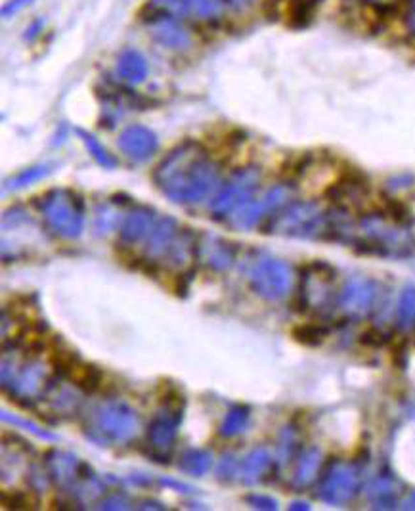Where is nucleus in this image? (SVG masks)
Segmentation results:
<instances>
[{"label": "nucleus", "instance_id": "nucleus-1", "mask_svg": "<svg viewBox=\"0 0 415 511\" xmlns=\"http://www.w3.org/2000/svg\"><path fill=\"white\" fill-rule=\"evenodd\" d=\"M163 192L176 201H198L211 192L218 181V168L201 146H182L173 151L155 175Z\"/></svg>", "mask_w": 415, "mask_h": 511}, {"label": "nucleus", "instance_id": "nucleus-2", "mask_svg": "<svg viewBox=\"0 0 415 511\" xmlns=\"http://www.w3.org/2000/svg\"><path fill=\"white\" fill-rule=\"evenodd\" d=\"M148 10L174 19L215 21L222 16L224 0H149Z\"/></svg>", "mask_w": 415, "mask_h": 511}, {"label": "nucleus", "instance_id": "nucleus-3", "mask_svg": "<svg viewBox=\"0 0 415 511\" xmlns=\"http://www.w3.org/2000/svg\"><path fill=\"white\" fill-rule=\"evenodd\" d=\"M178 21L180 19L168 18V16H151L149 18V33L161 46L174 48V50L186 48L192 43V38H190V33L180 26Z\"/></svg>", "mask_w": 415, "mask_h": 511}, {"label": "nucleus", "instance_id": "nucleus-4", "mask_svg": "<svg viewBox=\"0 0 415 511\" xmlns=\"http://www.w3.org/2000/svg\"><path fill=\"white\" fill-rule=\"evenodd\" d=\"M121 148L124 154H129L134 159H144V157L151 156L157 148V138L153 132H149L144 127H131L121 134Z\"/></svg>", "mask_w": 415, "mask_h": 511}, {"label": "nucleus", "instance_id": "nucleus-5", "mask_svg": "<svg viewBox=\"0 0 415 511\" xmlns=\"http://www.w3.org/2000/svg\"><path fill=\"white\" fill-rule=\"evenodd\" d=\"M119 75L131 82H142L148 75V62L138 50H124L117 63Z\"/></svg>", "mask_w": 415, "mask_h": 511}, {"label": "nucleus", "instance_id": "nucleus-6", "mask_svg": "<svg viewBox=\"0 0 415 511\" xmlns=\"http://www.w3.org/2000/svg\"><path fill=\"white\" fill-rule=\"evenodd\" d=\"M81 134H82V138H85V142H87L88 150L92 151V156L96 157V159H98L102 165H106V167H113V159L107 156V151L104 150V148H102V146H99V144L96 142L92 136H88V134H85V132H81Z\"/></svg>", "mask_w": 415, "mask_h": 511}, {"label": "nucleus", "instance_id": "nucleus-7", "mask_svg": "<svg viewBox=\"0 0 415 511\" xmlns=\"http://www.w3.org/2000/svg\"><path fill=\"white\" fill-rule=\"evenodd\" d=\"M33 0H8L6 4L2 6V16L4 18H12L18 12H21L25 6H29Z\"/></svg>", "mask_w": 415, "mask_h": 511}, {"label": "nucleus", "instance_id": "nucleus-8", "mask_svg": "<svg viewBox=\"0 0 415 511\" xmlns=\"http://www.w3.org/2000/svg\"><path fill=\"white\" fill-rule=\"evenodd\" d=\"M230 2L236 8H245L247 4H251V0H230Z\"/></svg>", "mask_w": 415, "mask_h": 511}]
</instances>
